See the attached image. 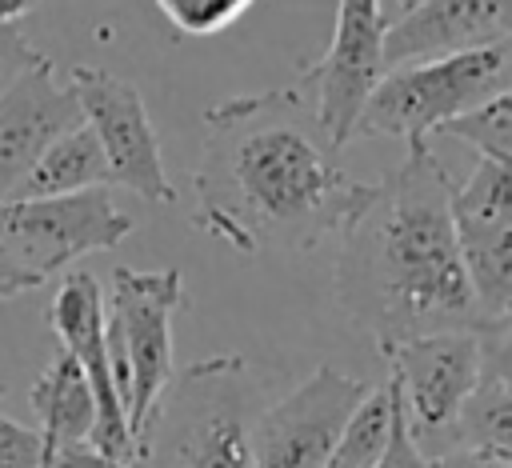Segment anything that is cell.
I'll return each mask as SVG.
<instances>
[{"label": "cell", "mask_w": 512, "mask_h": 468, "mask_svg": "<svg viewBox=\"0 0 512 468\" xmlns=\"http://www.w3.org/2000/svg\"><path fill=\"white\" fill-rule=\"evenodd\" d=\"M192 220L240 256L312 252L340 236L376 196L352 180L340 148L316 120L304 84L220 100L204 112V148L192 172Z\"/></svg>", "instance_id": "6da1fadb"}, {"label": "cell", "mask_w": 512, "mask_h": 468, "mask_svg": "<svg viewBox=\"0 0 512 468\" xmlns=\"http://www.w3.org/2000/svg\"><path fill=\"white\" fill-rule=\"evenodd\" d=\"M452 188L456 180L440 156L416 144L340 232L336 296L380 352L420 332H484L500 324L488 320L472 296L448 212Z\"/></svg>", "instance_id": "7a4b0ae2"}, {"label": "cell", "mask_w": 512, "mask_h": 468, "mask_svg": "<svg viewBox=\"0 0 512 468\" xmlns=\"http://www.w3.org/2000/svg\"><path fill=\"white\" fill-rule=\"evenodd\" d=\"M260 380L240 352H216L172 372L136 440V468H252Z\"/></svg>", "instance_id": "3957f363"}, {"label": "cell", "mask_w": 512, "mask_h": 468, "mask_svg": "<svg viewBox=\"0 0 512 468\" xmlns=\"http://www.w3.org/2000/svg\"><path fill=\"white\" fill-rule=\"evenodd\" d=\"M508 88H512V36L436 60L396 64L380 72V80L364 96L352 124V140L396 136L408 148H416L428 144V136L456 112Z\"/></svg>", "instance_id": "277c9868"}, {"label": "cell", "mask_w": 512, "mask_h": 468, "mask_svg": "<svg viewBox=\"0 0 512 468\" xmlns=\"http://www.w3.org/2000/svg\"><path fill=\"white\" fill-rule=\"evenodd\" d=\"M180 304V268H112V292L104 296V340L132 444L172 380V316Z\"/></svg>", "instance_id": "5b68a950"}, {"label": "cell", "mask_w": 512, "mask_h": 468, "mask_svg": "<svg viewBox=\"0 0 512 468\" xmlns=\"http://www.w3.org/2000/svg\"><path fill=\"white\" fill-rule=\"evenodd\" d=\"M136 220L116 208L108 184L64 196H4L0 200V244L32 268L40 280L64 272L88 252L116 248Z\"/></svg>", "instance_id": "8992f818"}, {"label": "cell", "mask_w": 512, "mask_h": 468, "mask_svg": "<svg viewBox=\"0 0 512 468\" xmlns=\"http://www.w3.org/2000/svg\"><path fill=\"white\" fill-rule=\"evenodd\" d=\"M68 84L80 100L84 124L96 132V140L104 148L112 184L136 192L148 204H172L176 188L164 172L160 136L148 120L140 88L132 80H124L108 68H92V64H76Z\"/></svg>", "instance_id": "52a82bcc"}, {"label": "cell", "mask_w": 512, "mask_h": 468, "mask_svg": "<svg viewBox=\"0 0 512 468\" xmlns=\"http://www.w3.org/2000/svg\"><path fill=\"white\" fill-rule=\"evenodd\" d=\"M368 388V380L320 364L308 380L256 412L252 468H324L348 412Z\"/></svg>", "instance_id": "ba28073f"}, {"label": "cell", "mask_w": 512, "mask_h": 468, "mask_svg": "<svg viewBox=\"0 0 512 468\" xmlns=\"http://www.w3.org/2000/svg\"><path fill=\"white\" fill-rule=\"evenodd\" d=\"M460 260L488 320L512 316V172L480 156L476 172L448 196Z\"/></svg>", "instance_id": "9c48e42d"}, {"label": "cell", "mask_w": 512, "mask_h": 468, "mask_svg": "<svg viewBox=\"0 0 512 468\" xmlns=\"http://www.w3.org/2000/svg\"><path fill=\"white\" fill-rule=\"evenodd\" d=\"M384 356H388V372L396 376L400 408L416 444L452 432V420L480 372V332L468 328L420 332L392 344Z\"/></svg>", "instance_id": "30bf717a"}, {"label": "cell", "mask_w": 512, "mask_h": 468, "mask_svg": "<svg viewBox=\"0 0 512 468\" xmlns=\"http://www.w3.org/2000/svg\"><path fill=\"white\" fill-rule=\"evenodd\" d=\"M384 12L380 0H336V24L324 56L300 72L304 92L312 96L316 120L324 124L336 148L352 144V124L380 80V44H384Z\"/></svg>", "instance_id": "8fae6325"}, {"label": "cell", "mask_w": 512, "mask_h": 468, "mask_svg": "<svg viewBox=\"0 0 512 468\" xmlns=\"http://www.w3.org/2000/svg\"><path fill=\"white\" fill-rule=\"evenodd\" d=\"M48 324L60 336V348H68L76 356V364L88 376L92 400H96V420H92V436L88 444H96L100 452H112L120 460L136 456L132 432H128V416L112 380V360H108V340H104V288L92 272H68L60 292L48 304Z\"/></svg>", "instance_id": "7c38bea8"}, {"label": "cell", "mask_w": 512, "mask_h": 468, "mask_svg": "<svg viewBox=\"0 0 512 468\" xmlns=\"http://www.w3.org/2000/svg\"><path fill=\"white\" fill-rule=\"evenodd\" d=\"M80 120V100L68 80L60 84L48 56L16 72L0 88V200L20 184L36 156Z\"/></svg>", "instance_id": "4fadbf2b"}, {"label": "cell", "mask_w": 512, "mask_h": 468, "mask_svg": "<svg viewBox=\"0 0 512 468\" xmlns=\"http://www.w3.org/2000/svg\"><path fill=\"white\" fill-rule=\"evenodd\" d=\"M512 36V0H420L384 28V72L412 60H436Z\"/></svg>", "instance_id": "5bb4252c"}, {"label": "cell", "mask_w": 512, "mask_h": 468, "mask_svg": "<svg viewBox=\"0 0 512 468\" xmlns=\"http://www.w3.org/2000/svg\"><path fill=\"white\" fill-rule=\"evenodd\" d=\"M512 320L480 332V372L452 420V448H480L512 456Z\"/></svg>", "instance_id": "9a60e30c"}, {"label": "cell", "mask_w": 512, "mask_h": 468, "mask_svg": "<svg viewBox=\"0 0 512 468\" xmlns=\"http://www.w3.org/2000/svg\"><path fill=\"white\" fill-rule=\"evenodd\" d=\"M28 404L40 420V444H44V468L48 456L60 444H76L92 436V420H96V400L88 388L84 368L76 364V356L68 348H56L52 360L40 368V376L32 380Z\"/></svg>", "instance_id": "2e32d148"}, {"label": "cell", "mask_w": 512, "mask_h": 468, "mask_svg": "<svg viewBox=\"0 0 512 468\" xmlns=\"http://www.w3.org/2000/svg\"><path fill=\"white\" fill-rule=\"evenodd\" d=\"M100 184H112L108 160L96 132L80 120L36 156V164L20 176V184L8 196H64V192L100 188Z\"/></svg>", "instance_id": "e0dca14e"}, {"label": "cell", "mask_w": 512, "mask_h": 468, "mask_svg": "<svg viewBox=\"0 0 512 468\" xmlns=\"http://www.w3.org/2000/svg\"><path fill=\"white\" fill-rule=\"evenodd\" d=\"M396 408H400V392H396V376L388 372L384 384H372L360 396V404L348 412L324 468H372L388 444Z\"/></svg>", "instance_id": "ac0fdd59"}, {"label": "cell", "mask_w": 512, "mask_h": 468, "mask_svg": "<svg viewBox=\"0 0 512 468\" xmlns=\"http://www.w3.org/2000/svg\"><path fill=\"white\" fill-rule=\"evenodd\" d=\"M436 132L476 148V156L508 164L512 160V88L496 92V96H488V100H480V104H472L464 112H456Z\"/></svg>", "instance_id": "d6986e66"}, {"label": "cell", "mask_w": 512, "mask_h": 468, "mask_svg": "<svg viewBox=\"0 0 512 468\" xmlns=\"http://www.w3.org/2000/svg\"><path fill=\"white\" fill-rule=\"evenodd\" d=\"M160 16L184 36H216L232 28L256 0H152Z\"/></svg>", "instance_id": "ffe728a7"}, {"label": "cell", "mask_w": 512, "mask_h": 468, "mask_svg": "<svg viewBox=\"0 0 512 468\" xmlns=\"http://www.w3.org/2000/svg\"><path fill=\"white\" fill-rule=\"evenodd\" d=\"M0 468H44L40 432L0 412Z\"/></svg>", "instance_id": "44dd1931"}, {"label": "cell", "mask_w": 512, "mask_h": 468, "mask_svg": "<svg viewBox=\"0 0 512 468\" xmlns=\"http://www.w3.org/2000/svg\"><path fill=\"white\" fill-rule=\"evenodd\" d=\"M372 468H436V456H428L424 444H416V436L408 432L404 408H396L388 444H384V452H380V460H376Z\"/></svg>", "instance_id": "7402d4cb"}, {"label": "cell", "mask_w": 512, "mask_h": 468, "mask_svg": "<svg viewBox=\"0 0 512 468\" xmlns=\"http://www.w3.org/2000/svg\"><path fill=\"white\" fill-rule=\"evenodd\" d=\"M48 468H136V464L132 460H120L112 452H100L88 440H76V444H60L48 456Z\"/></svg>", "instance_id": "603a6c76"}, {"label": "cell", "mask_w": 512, "mask_h": 468, "mask_svg": "<svg viewBox=\"0 0 512 468\" xmlns=\"http://www.w3.org/2000/svg\"><path fill=\"white\" fill-rule=\"evenodd\" d=\"M36 60H40V52L20 36V28L8 24V20H0V88H4L16 72H24L28 64H36Z\"/></svg>", "instance_id": "cb8c5ba5"}, {"label": "cell", "mask_w": 512, "mask_h": 468, "mask_svg": "<svg viewBox=\"0 0 512 468\" xmlns=\"http://www.w3.org/2000/svg\"><path fill=\"white\" fill-rule=\"evenodd\" d=\"M36 284H44L32 268H24L4 244H0V300H12V296H20V292H28V288H36Z\"/></svg>", "instance_id": "d4e9b609"}, {"label": "cell", "mask_w": 512, "mask_h": 468, "mask_svg": "<svg viewBox=\"0 0 512 468\" xmlns=\"http://www.w3.org/2000/svg\"><path fill=\"white\" fill-rule=\"evenodd\" d=\"M436 468H512V456H496L480 448H452L436 456Z\"/></svg>", "instance_id": "484cf974"}, {"label": "cell", "mask_w": 512, "mask_h": 468, "mask_svg": "<svg viewBox=\"0 0 512 468\" xmlns=\"http://www.w3.org/2000/svg\"><path fill=\"white\" fill-rule=\"evenodd\" d=\"M36 4H40V0H0V20L16 24V20H24V16H28Z\"/></svg>", "instance_id": "4316f807"}, {"label": "cell", "mask_w": 512, "mask_h": 468, "mask_svg": "<svg viewBox=\"0 0 512 468\" xmlns=\"http://www.w3.org/2000/svg\"><path fill=\"white\" fill-rule=\"evenodd\" d=\"M416 4H420V0H380V12H384V20L392 24L396 16H404V12L416 8Z\"/></svg>", "instance_id": "83f0119b"}, {"label": "cell", "mask_w": 512, "mask_h": 468, "mask_svg": "<svg viewBox=\"0 0 512 468\" xmlns=\"http://www.w3.org/2000/svg\"><path fill=\"white\" fill-rule=\"evenodd\" d=\"M0 396H4V380H0Z\"/></svg>", "instance_id": "f1b7e54d"}]
</instances>
